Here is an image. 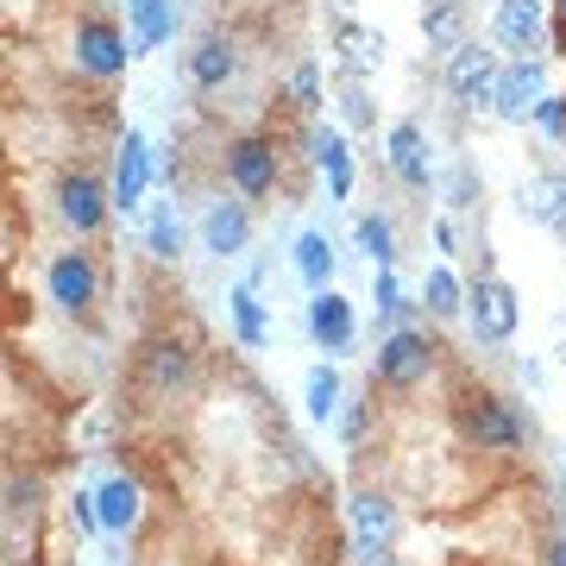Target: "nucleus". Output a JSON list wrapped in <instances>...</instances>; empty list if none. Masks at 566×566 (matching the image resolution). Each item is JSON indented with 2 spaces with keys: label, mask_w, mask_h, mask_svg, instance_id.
Listing matches in <instances>:
<instances>
[{
  "label": "nucleus",
  "mask_w": 566,
  "mask_h": 566,
  "mask_svg": "<svg viewBox=\"0 0 566 566\" xmlns=\"http://www.w3.org/2000/svg\"><path fill=\"white\" fill-rule=\"evenodd\" d=\"M434 371V346L416 334V327H397V334H385L378 340V365H371V378L385 390H416Z\"/></svg>",
  "instance_id": "1"
},
{
  "label": "nucleus",
  "mask_w": 566,
  "mask_h": 566,
  "mask_svg": "<svg viewBox=\"0 0 566 566\" xmlns=\"http://www.w3.org/2000/svg\"><path fill=\"white\" fill-rule=\"evenodd\" d=\"M460 434L479 447V453H516L528 428L504 397H472V403L460 409Z\"/></svg>",
  "instance_id": "2"
},
{
  "label": "nucleus",
  "mask_w": 566,
  "mask_h": 566,
  "mask_svg": "<svg viewBox=\"0 0 566 566\" xmlns=\"http://www.w3.org/2000/svg\"><path fill=\"white\" fill-rule=\"evenodd\" d=\"M465 315H472V334H479V340L497 346V340L516 334L523 303H516V290H510L504 277H479V283H472V296H465Z\"/></svg>",
  "instance_id": "3"
},
{
  "label": "nucleus",
  "mask_w": 566,
  "mask_h": 566,
  "mask_svg": "<svg viewBox=\"0 0 566 566\" xmlns=\"http://www.w3.org/2000/svg\"><path fill=\"white\" fill-rule=\"evenodd\" d=\"M497 51H485V44H453L447 51V88H453V102H465V107H479V102H491V88H497Z\"/></svg>",
  "instance_id": "4"
},
{
  "label": "nucleus",
  "mask_w": 566,
  "mask_h": 566,
  "mask_svg": "<svg viewBox=\"0 0 566 566\" xmlns=\"http://www.w3.org/2000/svg\"><path fill=\"white\" fill-rule=\"evenodd\" d=\"M126 57H133V39H126L114 20H95V13H88V20L76 25V63L88 70V76H102V82L120 76Z\"/></svg>",
  "instance_id": "5"
},
{
  "label": "nucleus",
  "mask_w": 566,
  "mask_h": 566,
  "mask_svg": "<svg viewBox=\"0 0 566 566\" xmlns=\"http://www.w3.org/2000/svg\"><path fill=\"white\" fill-rule=\"evenodd\" d=\"M44 283H51V303L70 308V315L95 308V296H102V271H95V259H88V252H63V259H51Z\"/></svg>",
  "instance_id": "6"
},
{
  "label": "nucleus",
  "mask_w": 566,
  "mask_h": 566,
  "mask_svg": "<svg viewBox=\"0 0 566 566\" xmlns=\"http://www.w3.org/2000/svg\"><path fill=\"white\" fill-rule=\"evenodd\" d=\"M107 208H114V196H107L95 177H63L57 182V214H63V227L70 233H102V221H107Z\"/></svg>",
  "instance_id": "7"
},
{
  "label": "nucleus",
  "mask_w": 566,
  "mask_h": 566,
  "mask_svg": "<svg viewBox=\"0 0 566 566\" xmlns=\"http://www.w3.org/2000/svg\"><path fill=\"white\" fill-rule=\"evenodd\" d=\"M227 177L240 196H271L277 189V151L264 139H233L227 145Z\"/></svg>",
  "instance_id": "8"
},
{
  "label": "nucleus",
  "mask_w": 566,
  "mask_h": 566,
  "mask_svg": "<svg viewBox=\"0 0 566 566\" xmlns=\"http://www.w3.org/2000/svg\"><path fill=\"white\" fill-rule=\"evenodd\" d=\"M308 334H315L322 353H346V346H353L359 322H353V303H346L340 290H315V296H308Z\"/></svg>",
  "instance_id": "9"
},
{
  "label": "nucleus",
  "mask_w": 566,
  "mask_h": 566,
  "mask_svg": "<svg viewBox=\"0 0 566 566\" xmlns=\"http://www.w3.org/2000/svg\"><path fill=\"white\" fill-rule=\"evenodd\" d=\"M139 378L151 397H177L189 385V346L182 340H145L139 346Z\"/></svg>",
  "instance_id": "10"
},
{
  "label": "nucleus",
  "mask_w": 566,
  "mask_h": 566,
  "mask_svg": "<svg viewBox=\"0 0 566 566\" xmlns=\"http://www.w3.org/2000/svg\"><path fill=\"white\" fill-rule=\"evenodd\" d=\"M491 107L504 114V120H528L535 107H542V63L535 57H516L497 76V88H491Z\"/></svg>",
  "instance_id": "11"
},
{
  "label": "nucleus",
  "mask_w": 566,
  "mask_h": 566,
  "mask_svg": "<svg viewBox=\"0 0 566 566\" xmlns=\"http://www.w3.org/2000/svg\"><path fill=\"white\" fill-rule=\"evenodd\" d=\"M346 516H353V535H359V547L378 560V554H385V542L397 535V504H390L385 491H353Z\"/></svg>",
  "instance_id": "12"
},
{
  "label": "nucleus",
  "mask_w": 566,
  "mask_h": 566,
  "mask_svg": "<svg viewBox=\"0 0 566 566\" xmlns=\"http://www.w3.org/2000/svg\"><path fill=\"white\" fill-rule=\"evenodd\" d=\"M145 189H151V145H145V133H126L120 164H114V208L133 214L145 202Z\"/></svg>",
  "instance_id": "13"
},
{
  "label": "nucleus",
  "mask_w": 566,
  "mask_h": 566,
  "mask_svg": "<svg viewBox=\"0 0 566 566\" xmlns=\"http://www.w3.org/2000/svg\"><path fill=\"white\" fill-rule=\"evenodd\" d=\"M385 145H390V170H397L409 189H428V182H434V170H428V139H422L416 120H397Z\"/></svg>",
  "instance_id": "14"
},
{
  "label": "nucleus",
  "mask_w": 566,
  "mask_h": 566,
  "mask_svg": "<svg viewBox=\"0 0 566 566\" xmlns=\"http://www.w3.org/2000/svg\"><path fill=\"white\" fill-rule=\"evenodd\" d=\"M126 20H133V57H145V51H158L170 32H177V0H126Z\"/></svg>",
  "instance_id": "15"
},
{
  "label": "nucleus",
  "mask_w": 566,
  "mask_h": 566,
  "mask_svg": "<svg viewBox=\"0 0 566 566\" xmlns=\"http://www.w3.org/2000/svg\"><path fill=\"white\" fill-rule=\"evenodd\" d=\"M245 240H252V214H245V202H214L202 221V245L214 252V259H233V252H245Z\"/></svg>",
  "instance_id": "16"
},
{
  "label": "nucleus",
  "mask_w": 566,
  "mask_h": 566,
  "mask_svg": "<svg viewBox=\"0 0 566 566\" xmlns=\"http://www.w3.org/2000/svg\"><path fill=\"white\" fill-rule=\"evenodd\" d=\"M497 44L528 57L542 44V0H497Z\"/></svg>",
  "instance_id": "17"
},
{
  "label": "nucleus",
  "mask_w": 566,
  "mask_h": 566,
  "mask_svg": "<svg viewBox=\"0 0 566 566\" xmlns=\"http://www.w3.org/2000/svg\"><path fill=\"white\" fill-rule=\"evenodd\" d=\"M308 158L327 170L334 202H346V196H353V151H346V139L334 133V126H315V133H308Z\"/></svg>",
  "instance_id": "18"
},
{
  "label": "nucleus",
  "mask_w": 566,
  "mask_h": 566,
  "mask_svg": "<svg viewBox=\"0 0 566 566\" xmlns=\"http://www.w3.org/2000/svg\"><path fill=\"white\" fill-rule=\"evenodd\" d=\"M95 504H102V528L126 535V528H139V516H145V491L120 472V479H107V485L95 491Z\"/></svg>",
  "instance_id": "19"
},
{
  "label": "nucleus",
  "mask_w": 566,
  "mask_h": 566,
  "mask_svg": "<svg viewBox=\"0 0 566 566\" xmlns=\"http://www.w3.org/2000/svg\"><path fill=\"white\" fill-rule=\"evenodd\" d=\"M233 70H240V57H233L227 39H202L196 51H189V82H196V88H221Z\"/></svg>",
  "instance_id": "20"
},
{
  "label": "nucleus",
  "mask_w": 566,
  "mask_h": 566,
  "mask_svg": "<svg viewBox=\"0 0 566 566\" xmlns=\"http://www.w3.org/2000/svg\"><path fill=\"white\" fill-rule=\"evenodd\" d=\"M422 39L434 44V51L465 44V7H460V0H428V7H422Z\"/></svg>",
  "instance_id": "21"
},
{
  "label": "nucleus",
  "mask_w": 566,
  "mask_h": 566,
  "mask_svg": "<svg viewBox=\"0 0 566 566\" xmlns=\"http://www.w3.org/2000/svg\"><path fill=\"white\" fill-rule=\"evenodd\" d=\"M296 271H303L308 296L315 290H334V245H327V233H303L296 240Z\"/></svg>",
  "instance_id": "22"
},
{
  "label": "nucleus",
  "mask_w": 566,
  "mask_h": 566,
  "mask_svg": "<svg viewBox=\"0 0 566 566\" xmlns=\"http://www.w3.org/2000/svg\"><path fill=\"white\" fill-rule=\"evenodd\" d=\"M303 397H308V416H315V422H327V416H340L346 409V390H340V371H334V365H315V371H308V385H303Z\"/></svg>",
  "instance_id": "23"
},
{
  "label": "nucleus",
  "mask_w": 566,
  "mask_h": 566,
  "mask_svg": "<svg viewBox=\"0 0 566 566\" xmlns=\"http://www.w3.org/2000/svg\"><path fill=\"white\" fill-rule=\"evenodd\" d=\"M523 208L547 227H566V177H535L523 189Z\"/></svg>",
  "instance_id": "24"
},
{
  "label": "nucleus",
  "mask_w": 566,
  "mask_h": 566,
  "mask_svg": "<svg viewBox=\"0 0 566 566\" xmlns=\"http://www.w3.org/2000/svg\"><path fill=\"white\" fill-rule=\"evenodd\" d=\"M359 252L371 259V271H385V264H397V233H390V221L385 214H359Z\"/></svg>",
  "instance_id": "25"
},
{
  "label": "nucleus",
  "mask_w": 566,
  "mask_h": 566,
  "mask_svg": "<svg viewBox=\"0 0 566 566\" xmlns=\"http://www.w3.org/2000/svg\"><path fill=\"white\" fill-rule=\"evenodd\" d=\"M145 245H151V259H177V252H182V214H177V202H158V208H151Z\"/></svg>",
  "instance_id": "26"
},
{
  "label": "nucleus",
  "mask_w": 566,
  "mask_h": 566,
  "mask_svg": "<svg viewBox=\"0 0 566 566\" xmlns=\"http://www.w3.org/2000/svg\"><path fill=\"white\" fill-rule=\"evenodd\" d=\"M227 303H233V334H240V346H264L271 322H264V303H259V296H252V290H233Z\"/></svg>",
  "instance_id": "27"
},
{
  "label": "nucleus",
  "mask_w": 566,
  "mask_h": 566,
  "mask_svg": "<svg viewBox=\"0 0 566 566\" xmlns=\"http://www.w3.org/2000/svg\"><path fill=\"white\" fill-rule=\"evenodd\" d=\"M340 51H346V70H353V76H365V70H371V63L385 57V39H371V32H365V25L340 20Z\"/></svg>",
  "instance_id": "28"
},
{
  "label": "nucleus",
  "mask_w": 566,
  "mask_h": 566,
  "mask_svg": "<svg viewBox=\"0 0 566 566\" xmlns=\"http://www.w3.org/2000/svg\"><path fill=\"white\" fill-rule=\"evenodd\" d=\"M422 303L434 308V315H460V308H465V290H460V277H453L447 264H434V271H428V283H422Z\"/></svg>",
  "instance_id": "29"
},
{
  "label": "nucleus",
  "mask_w": 566,
  "mask_h": 566,
  "mask_svg": "<svg viewBox=\"0 0 566 566\" xmlns=\"http://www.w3.org/2000/svg\"><path fill=\"white\" fill-rule=\"evenodd\" d=\"M290 95H296V107H303V114H315V107H322V70H315V63H296Z\"/></svg>",
  "instance_id": "30"
},
{
  "label": "nucleus",
  "mask_w": 566,
  "mask_h": 566,
  "mask_svg": "<svg viewBox=\"0 0 566 566\" xmlns=\"http://www.w3.org/2000/svg\"><path fill=\"white\" fill-rule=\"evenodd\" d=\"M371 290H378V315H385V322H397V315H403V283H397V271H390V264H385V271H378V283H371Z\"/></svg>",
  "instance_id": "31"
},
{
  "label": "nucleus",
  "mask_w": 566,
  "mask_h": 566,
  "mask_svg": "<svg viewBox=\"0 0 566 566\" xmlns=\"http://www.w3.org/2000/svg\"><path fill=\"white\" fill-rule=\"evenodd\" d=\"M32 510H39V479H20L13 472L7 479V516H32Z\"/></svg>",
  "instance_id": "32"
},
{
  "label": "nucleus",
  "mask_w": 566,
  "mask_h": 566,
  "mask_svg": "<svg viewBox=\"0 0 566 566\" xmlns=\"http://www.w3.org/2000/svg\"><path fill=\"white\" fill-rule=\"evenodd\" d=\"M535 120H542V133H547V139H560V133H566V102H560V95H542V107H535Z\"/></svg>",
  "instance_id": "33"
},
{
  "label": "nucleus",
  "mask_w": 566,
  "mask_h": 566,
  "mask_svg": "<svg viewBox=\"0 0 566 566\" xmlns=\"http://www.w3.org/2000/svg\"><path fill=\"white\" fill-rule=\"evenodd\" d=\"M70 516H76L82 535H95L102 528V504H95V491H76V504H70Z\"/></svg>",
  "instance_id": "34"
},
{
  "label": "nucleus",
  "mask_w": 566,
  "mask_h": 566,
  "mask_svg": "<svg viewBox=\"0 0 566 566\" xmlns=\"http://www.w3.org/2000/svg\"><path fill=\"white\" fill-rule=\"evenodd\" d=\"M340 114H346V126H371V102H365L359 88H346L340 95Z\"/></svg>",
  "instance_id": "35"
},
{
  "label": "nucleus",
  "mask_w": 566,
  "mask_h": 566,
  "mask_svg": "<svg viewBox=\"0 0 566 566\" xmlns=\"http://www.w3.org/2000/svg\"><path fill=\"white\" fill-rule=\"evenodd\" d=\"M340 434H346V441H359V434H365V403H346L340 409Z\"/></svg>",
  "instance_id": "36"
},
{
  "label": "nucleus",
  "mask_w": 566,
  "mask_h": 566,
  "mask_svg": "<svg viewBox=\"0 0 566 566\" xmlns=\"http://www.w3.org/2000/svg\"><path fill=\"white\" fill-rule=\"evenodd\" d=\"M547 566H566V542H554V547H547Z\"/></svg>",
  "instance_id": "37"
},
{
  "label": "nucleus",
  "mask_w": 566,
  "mask_h": 566,
  "mask_svg": "<svg viewBox=\"0 0 566 566\" xmlns=\"http://www.w3.org/2000/svg\"><path fill=\"white\" fill-rule=\"evenodd\" d=\"M554 20H560V32H566V0H554Z\"/></svg>",
  "instance_id": "38"
},
{
  "label": "nucleus",
  "mask_w": 566,
  "mask_h": 566,
  "mask_svg": "<svg viewBox=\"0 0 566 566\" xmlns=\"http://www.w3.org/2000/svg\"><path fill=\"white\" fill-rule=\"evenodd\" d=\"M560 510H566V472H560Z\"/></svg>",
  "instance_id": "39"
},
{
  "label": "nucleus",
  "mask_w": 566,
  "mask_h": 566,
  "mask_svg": "<svg viewBox=\"0 0 566 566\" xmlns=\"http://www.w3.org/2000/svg\"><path fill=\"white\" fill-rule=\"evenodd\" d=\"M371 566H390V560H371Z\"/></svg>",
  "instance_id": "40"
}]
</instances>
